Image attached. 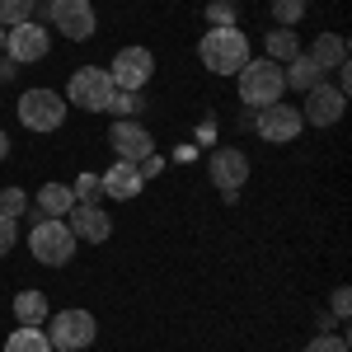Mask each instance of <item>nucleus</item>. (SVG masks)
Listing matches in <instances>:
<instances>
[{
  "label": "nucleus",
  "mask_w": 352,
  "mask_h": 352,
  "mask_svg": "<svg viewBox=\"0 0 352 352\" xmlns=\"http://www.w3.org/2000/svg\"><path fill=\"white\" fill-rule=\"evenodd\" d=\"M197 56H202V66H207L212 76H235L244 61H249V38H244V28H235V24L207 28L202 43H197Z\"/></svg>",
  "instance_id": "obj_1"
},
{
  "label": "nucleus",
  "mask_w": 352,
  "mask_h": 352,
  "mask_svg": "<svg viewBox=\"0 0 352 352\" xmlns=\"http://www.w3.org/2000/svg\"><path fill=\"white\" fill-rule=\"evenodd\" d=\"M235 80H240V99L254 104V109H268V104H277V99L287 94L282 66L268 61V56H249L240 71H235Z\"/></svg>",
  "instance_id": "obj_2"
},
{
  "label": "nucleus",
  "mask_w": 352,
  "mask_h": 352,
  "mask_svg": "<svg viewBox=\"0 0 352 352\" xmlns=\"http://www.w3.org/2000/svg\"><path fill=\"white\" fill-rule=\"evenodd\" d=\"M76 235H71V226L61 217H43L33 221V230H28V254L38 258V263H47V268H66L71 258H76Z\"/></svg>",
  "instance_id": "obj_3"
},
{
  "label": "nucleus",
  "mask_w": 352,
  "mask_h": 352,
  "mask_svg": "<svg viewBox=\"0 0 352 352\" xmlns=\"http://www.w3.org/2000/svg\"><path fill=\"white\" fill-rule=\"evenodd\" d=\"M94 338H99V320L89 310H80V305L47 315V343H52V352H80Z\"/></svg>",
  "instance_id": "obj_4"
},
{
  "label": "nucleus",
  "mask_w": 352,
  "mask_h": 352,
  "mask_svg": "<svg viewBox=\"0 0 352 352\" xmlns=\"http://www.w3.org/2000/svg\"><path fill=\"white\" fill-rule=\"evenodd\" d=\"M66 109H71V104H66L56 89H24V99H19V122H24L28 132H61Z\"/></svg>",
  "instance_id": "obj_5"
},
{
  "label": "nucleus",
  "mask_w": 352,
  "mask_h": 352,
  "mask_svg": "<svg viewBox=\"0 0 352 352\" xmlns=\"http://www.w3.org/2000/svg\"><path fill=\"white\" fill-rule=\"evenodd\" d=\"M66 104H76V109L85 113H109L113 104V80L104 66H80L76 76H71V85H66Z\"/></svg>",
  "instance_id": "obj_6"
},
{
  "label": "nucleus",
  "mask_w": 352,
  "mask_h": 352,
  "mask_svg": "<svg viewBox=\"0 0 352 352\" xmlns=\"http://www.w3.org/2000/svg\"><path fill=\"white\" fill-rule=\"evenodd\" d=\"M104 71H109L113 89H146L155 76V52L151 47H122Z\"/></svg>",
  "instance_id": "obj_7"
},
{
  "label": "nucleus",
  "mask_w": 352,
  "mask_h": 352,
  "mask_svg": "<svg viewBox=\"0 0 352 352\" xmlns=\"http://www.w3.org/2000/svg\"><path fill=\"white\" fill-rule=\"evenodd\" d=\"M343 113H348V94H343L338 85L320 80V85H310V89H305V104H300V118H305L310 127H333V122H338Z\"/></svg>",
  "instance_id": "obj_8"
},
{
  "label": "nucleus",
  "mask_w": 352,
  "mask_h": 352,
  "mask_svg": "<svg viewBox=\"0 0 352 352\" xmlns=\"http://www.w3.org/2000/svg\"><path fill=\"white\" fill-rule=\"evenodd\" d=\"M207 174H212V184L221 188V197L235 202V192L249 184V155L235 151V146H221V151H212V160H207Z\"/></svg>",
  "instance_id": "obj_9"
},
{
  "label": "nucleus",
  "mask_w": 352,
  "mask_h": 352,
  "mask_svg": "<svg viewBox=\"0 0 352 352\" xmlns=\"http://www.w3.org/2000/svg\"><path fill=\"white\" fill-rule=\"evenodd\" d=\"M300 127H305V118H300L296 104H268V109H258V118H254V132L263 136V141H272V146H287V141H296Z\"/></svg>",
  "instance_id": "obj_10"
},
{
  "label": "nucleus",
  "mask_w": 352,
  "mask_h": 352,
  "mask_svg": "<svg viewBox=\"0 0 352 352\" xmlns=\"http://www.w3.org/2000/svg\"><path fill=\"white\" fill-rule=\"evenodd\" d=\"M47 47H52L47 28L33 24V19H24V24H14V28H5V52H10V61H14V66L43 61V56H47Z\"/></svg>",
  "instance_id": "obj_11"
},
{
  "label": "nucleus",
  "mask_w": 352,
  "mask_h": 352,
  "mask_svg": "<svg viewBox=\"0 0 352 352\" xmlns=\"http://www.w3.org/2000/svg\"><path fill=\"white\" fill-rule=\"evenodd\" d=\"M109 146L118 151V160H127V164H141L146 155H155V136L146 132L136 118H118V122H113Z\"/></svg>",
  "instance_id": "obj_12"
},
{
  "label": "nucleus",
  "mask_w": 352,
  "mask_h": 352,
  "mask_svg": "<svg viewBox=\"0 0 352 352\" xmlns=\"http://www.w3.org/2000/svg\"><path fill=\"white\" fill-rule=\"evenodd\" d=\"M47 19L61 28V38H71V43H85L89 33H94V5L89 0H52L47 5Z\"/></svg>",
  "instance_id": "obj_13"
},
{
  "label": "nucleus",
  "mask_w": 352,
  "mask_h": 352,
  "mask_svg": "<svg viewBox=\"0 0 352 352\" xmlns=\"http://www.w3.org/2000/svg\"><path fill=\"white\" fill-rule=\"evenodd\" d=\"M66 226H71L76 240H89V244H104L113 235V217L99 207V202H76L71 217H66Z\"/></svg>",
  "instance_id": "obj_14"
},
{
  "label": "nucleus",
  "mask_w": 352,
  "mask_h": 352,
  "mask_svg": "<svg viewBox=\"0 0 352 352\" xmlns=\"http://www.w3.org/2000/svg\"><path fill=\"white\" fill-rule=\"evenodd\" d=\"M99 188L109 192L113 202H132L136 192L146 188V179H141V169H136V164H127V160H118L109 169V174H99Z\"/></svg>",
  "instance_id": "obj_15"
},
{
  "label": "nucleus",
  "mask_w": 352,
  "mask_h": 352,
  "mask_svg": "<svg viewBox=\"0 0 352 352\" xmlns=\"http://www.w3.org/2000/svg\"><path fill=\"white\" fill-rule=\"evenodd\" d=\"M305 56L320 66V76H324V71H338V66H348V38H343V33H320Z\"/></svg>",
  "instance_id": "obj_16"
},
{
  "label": "nucleus",
  "mask_w": 352,
  "mask_h": 352,
  "mask_svg": "<svg viewBox=\"0 0 352 352\" xmlns=\"http://www.w3.org/2000/svg\"><path fill=\"white\" fill-rule=\"evenodd\" d=\"M71 207H76V192H71V184H43L38 188V212L43 217H71Z\"/></svg>",
  "instance_id": "obj_17"
},
{
  "label": "nucleus",
  "mask_w": 352,
  "mask_h": 352,
  "mask_svg": "<svg viewBox=\"0 0 352 352\" xmlns=\"http://www.w3.org/2000/svg\"><path fill=\"white\" fill-rule=\"evenodd\" d=\"M282 80H287V89H296V94H305L310 85H320L324 76H320V66H315V61H310L305 52H296L292 61H287V66H282Z\"/></svg>",
  "instance_id": "obj_18"
},
{
  "label": "nucleus",
  "mask_w": 352,
  "mask_h": 352,
  "mask_svg": "<svg viewBox=\"0 0 352 352\" xmlns=\"http://www.w3.org/2000/svg\"><path fill=\"white\" fill-rule=\"evenodd\" d=\"M47 315H52V305H47L43 292L24 287V292L14 296V320H19V324H47Z\"/></svg>",
  "instance_id": "obj_19"
},
{
  "label": "nucleus",
  "mask_w": 352,
  "mask_h": 352,
  "mask_svg": "<svg viewBox=\"0 0 352 352\" xmlns=\"http://www.w3.org/2000/svg\"><path fill=\"white\" fill-rule=\"evenodd\" d=\"M5 352H52V343H47V333L38 324H19L5 338Z\"/></svg>",
  "instance_id": "obj_20"
},
{
  "label": "nucleus",
  "mask_w": 352,
  "mask_h": 352,
  "mask_svg": "<svg viewBox=\"0 0 352 352\" xmlns=\"http://www.w3.org/2000/svg\"><path fill=\"white\" fill-rule=\"evenodd\" d=\"M300 52V38H296V28H272L268 33V61H292V56Z\"/></svg>",
  "instance_id": "obj_21"
},
{
  "label": "nucleus",
  "mask_w": 352,
  "mask_h": 352,
  "mask_svg": "<svg viewBox=\"0 0 352 352\" xmlns=\"http://www.w3.org/2000/svg\"><path fill=\"white\" fill-rule=\"evenodd\" d=\"M141 109H146V94H141V89H113L109 113H118V118H136Z\"/></svg>",
  "instance_id": "obj_22"
},
{
  "label": "nucleus",
  "mask_w": 352,
  "mask_h": 352,
  "mask_svg": "<svg viewBox=\"0 0 352 352\" xmlns=\"http://www.w3.org/2000/svg\"><path fill=\"white\" fill-rule=\"evenodd\" d=\"M33 10H38V0H0V24H24V19H33Z\"/></svg>",
  "instance_id": "obj_23"
},
{
  "label": "nucleus",
  "mask_w": 352,
  "mask_h": 352,
  "mask_svg": "<svg viewBox=\"0 0 352 352\" xmlns=\"http://www.w3.org/2000/svg\"><path fill=\"white\" fill-rule=\"evenodd\" d=\"M272 19L282 28L300 24V19H305V0H272Z\"/></svg>",
  "instance_id": "obj_24"
},
{
  "label": "nucleus",
  "mask_w": 352,
  "mask_h": 352,
  "mask_svg": "<svg viewBox=\"0 0 352 352\" xmlns=\"http://www.w3.org/2000/svg\"><path fill=\"white\" fill-rule=\"evenodd\" d=\"M0 212L19 221V217L28 212V192H24V188H0Z\"/></svg>",
  "instance_id": "obj_25"
},
{
  "label": "nucleus",
  "mask_w": 352,
  "mask_h": 352,
  "mask_svg": "<svg viewBox=\"0 0 352 352\" xmlns=\"http://www.w3.org/2000/svg\"><path fill=\"white\" fill-rule=\"evenodd\" d=\"M71 192H76V202H99V174H80L76 184H71Z\"/></svg>",
  "instance_id": "obj_26"
},
{
  "label": "nucleus",
  "mask_w": 352,
  "mask_h": 352,
  "mask_svg": "<svg viewBox=\"0 0 352 352\" xmlns=\"http://www.w3.org/2000/svg\"><path fill=\"white\" fill-rule=\"evenodd\" d=\"M305 352H348V338L343 333H320V338H310Z\"/></svg>",
  "instance_id": "obj_27"
},
{
  "label": "nucleus",
  "mask_w": 352,
  "mask_h": 352,
  "mask_svg": "<svg viewBox=\"0 0 352 352\" xmlns=\"http://www.w3.org/2000/svg\"><path fill=\"white\" fill-rule=\"evenodd\" d=\"M14 240H19V221H14V217H5V212H0V258H5V254L14 249Z\"/></svg>",
  "instance_id": "obj_28"
},
{
  "label": "nucleus",
  "mask_w": 352,
  "mask_h": 352,
  "mask_svg": "<svg viewBox=\"0 0 352 352\" xmlns=\"http://www.w3.org/2000/svg\"><path fill=\"white\" fill-rule=\"evenodd\" d=\"M207 19H217V28L235 24V5H230V0H217V5H212V10H207Z\"/></svg>",
  "instance_id": "obj_29"
},
{
  "label": "nucleus",
  "mask_w": 352,
  "mask_h": 352,
  "mask_svg": "<svg viewBox=\"0 0 352 352\" xmlns=\"http://www.w3.org/2000/svg\"><path fill=\"white\" fill-rule=\"evenodd\" d=\"M348 315H352V292H348V287H338V292H333V320L343 324Z\"/></svg>",
  "instance_id": "obj_30"
},
{
  "label": "nucleus",
  "mask_w": 352,
  "mask_h": 352,
  "mask_svg": "<svg viewBox=\"0 0 352 352\" xmlns=\"http://www.w3.org/2000/svg\"><path fill=\"white\" fill-rule=\"evenodd\" d=\"M136 169H141V179H155V174L164 169V160H160V155H146V160L136 164Z\"/></svg>",
  "instance_id": "obj_31"
},
{
  "label": "nucleus",
  "mask_w": 352,
  "mask_h": 352,
  "mask_svg": "<svg viewBox=\"0 0 352 352\" xmlns=\"http://www.w3.org/2000/svg\"><path fill=\"white\" fill-rule=\"evenodd\" d=\"M5 155H10V136L0 132V160H5Z\"/></svg>",
  "instance_id": "obj_32"
},
{
  "label": "nucleus",
  "mask_w": 352,
  "mask_h": 352,
  "mask_svg": "<svg viewBox=\"0 0 352 352\" xmlns=\"http://www.w3.org/2000/svg\"><path fill=\"white\" fill-rule=\"evenodd\" d=\"M0 47H5V24H0Z\"/></svg>",
  "instance_id": "obj_33"
}]
</instances>
